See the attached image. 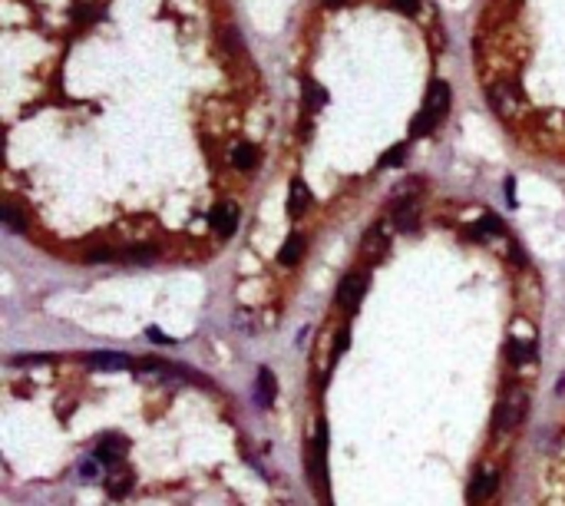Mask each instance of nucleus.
Masks as SVG:
<instances>
[{
	"mask_svg": "<svg viewBox=\"0 0 565 506\" xmlns=\"http://www.w3.org/2000/svg\"><path fill=\"white\" fill-rule=\"evenodd\" d=\"M301 255H305V239L295 232V235H287L285 245L278 249V265L291 268V265H297V262H301Z\"/></svg>",
	"mask_w": 565,
	"mask_h": 506,
	"instance_id": "nucleus-14",
	"label": "nucleus"
},
{
	"mask_svg": "<svg viewBox=\"0 0 565 506\" xmlns=\"http://www.w3.org/2000/svg\"><path fill=\"white\" fill-rule=\"evenodd\" d=\"M229 159H231V166L235 169H241V172H251L255 166H258V149L251 143H238L235 149L229 153Z\"/></svg>",
	"mask_w": 565,
	"mask_h": 506,
	"instance_id": "nucleus-15",
	"label": "nucleus"
},
{
	"mask_svg": "<svg viewBox=\"0 0 565 506\" xmlns=\"http://www.w3.org/2000/svg\"><path fill=\"white\" fill-rule=\"evenodd\" d=\"M450 99H453V90L450 83H443V80H433L430 90H427V99H423V109L417 116H413L410 123V136H423L430 133L433 126L440 123L443 116H446V109H450Z\"/></svg>",
	"mask_w": 565,
	"mask_h": 506,
	"instance_id": "nucleus-1",
	"label": "nucleus"
},
{
	"mask_svg": "<svg viewBox=\"0 0 565 506\" xmlns=\"http://www.w3.org/2000/svg\"><path fill=\"white\" fill-rule=\"evenodd\" d=\"M275 394H278L275 371L261 364V367H258V404H261V407H271V404H275Z\"/></svg>",
	"mask_w": 565,
	"mask_h": 506,
	"instance_id": "nucleus-13",
	"label": "nucleus"
},
{
	"mask_svg": "<svg viewBox=\"0 0 565 506\" xmlns=\"http://www.w3.org/2000/svg\"><path fill=\"white\" fill-rule=\"evenodd\" d=\"M119 258L129 262V265H153L155 258H159V249L155 245H129V249L119 252Z\"/></svg>",
	"mask_w": 565,
	"mask_h": 506,
	"instance_id": "nucleus-16",
	"label": "nucleus"
},
{
	"mask_svg": "<svg viewBox=\"0 0 565 506\" xmlns=\"http://www.w3.org/2000/svg\"><path fill=\"white\" fill-rule=\"evenodd\" d=\"M126 453H129V440H126L123 434H106V437L96 443V460L106 463V467H119L126 460Z\"/></svg>",
	"mask_w": 565,
	"mask_h": 506,
	"instance_id": "nucleus-5",
	"label": "nucleus"
},
{
	"mask_svg": "<svg viewBox=\"0 0 565 506\" xmlns=\"http://www.w3.org/2000/svg\"><path fill=\"white\" fill-rule=\"evenodd\" d=\"M133 487H136V473L129 467H113V470H106V493L109 497H116V500H123V497H129L133 493Z\"/></svg>",
	"mask_w": 565,
	"mask_h": 506,
	"instance_id": "nucleus-8",
	"label": "nucleus"
},
{
	"mask_svg": "<svg viewBox=\"0 0 565 506\" xmlns=\"http://www.w3.org/2000/svg\"><path fill=\"white\" fill-rule=\"evenodd\" d=\"M403 156H407V146H390L387 153H383V159H380V169H390V166H400L403 163Z\"/></svg>",
	"mask_w": 565,
	"mask_h": 506,
	"instance_id": "nucleus-22",
	"label": "nucleus"
},
{
	"mask_svg": "<svg viewBox=\"0 0 565 506\" xmlns=\"http://www.w3.org/2000/svg\"><path fill=\"white\" fill-rule=\"evenodd\" d=\"M503 232H506V229H503V222H499L496 215H483L479 222H473V225H470V239L483 242V239H493V235H503Z\"/></svg>",
	"mask_w": 565,
	"mask_h": 506,
	"instance_id": "nucleus-17",
	"label": "nucleus"
},
{
	"mask_svg": "<svg viewBox=\"0 0 565 506\" xmlns=\"http://www.w3.org/2000/svg\"><path fill=\"white\" fill-rule=\"evenodd\" d=\"M221 43H225V50H229L231 57H235V53H241V47H245V43H241V33L235 27H229L225 33H221Z\"/></svg>",
	"mask_w": 565,
	"mask_h": 506,
	"instance_id": "nucleus-23",
	"label": "nucleus"
},
{
	"mask_svg": "<svg viewBox=\"0 0 565 506\" xmlns=\"http://www.w3.org/2000/svg\"><path fill=\"white\" fill-rule=\"evenodd\" d=\"M489 106L506 123L519 119L522 116V93H519V86L512 80H496V83L489 86Z\"/></svg>",
	"mask_w": 565,
	"mask_h": 506,
	"instance_id": "nucleus-3",
	"label": "nucleus"
},
{
	"mask_svg": "<svg viewBox=\"0 0 565 506\" xmlns=\"http://www.w3.org/2000/svg\"><path fill=\"white\" fill-rule=\"evenodd\" d=\"M393 225H397V232H403V235H413L417 232V202L407 199L397 205V212H393Z\"/></svg>",
	"mask_w": 565,
	"mask_h": 506,
	"instance_id": "nucleus-12",
	"label": "nucleus"
},
{
	"mask_svg": "<svg viewBox=\"0 0 565 506\" xmlns=\"http://www.w3.org/2000/svg\"><path fill=\"white\" fill-rule=\"evenodd\" d=\"M0 219H4V225H7L10 232H27V215H23V212H20L13 202L0 209Z\"/></svg>",
	"mask_w": 565,
	"mask_h": 506,
	"instance_id": "nucleus-18",
	"label": "nucleus"
},
{
	"mask_svg": "<svg viewBox=\"0 0 565 506\" xmlns=\"http://www.w3.org/2000/svg\"><path fill=\"white\" fill-rule=\"evenodd\" d=\"M496 487H499L496 470H479L470 483V500H489L493 493H496Z\"/></svg>",
	"mask_w": 565,
	"mask_h": 506,
	"instance_id": "nucleus-11",
	"label": "nucleus"
},
{
	"mask_svg": "<svg viewBox=\"0 0 565 506\" xmlns=\"http://www.w3.org/2000/svg\"><path fill=\"white\" fill-rule=\"evenodd\" d=\"M96 463H99V460H87V463L79 467V477L87 480V483H89V480H96Z\"/></svg>",
	"mask_w": 565,
	"mask_h": 506,
	"instance_id": "nucleus-27",
	"label": "nucleus"
},
{
	"mask_svg": "<svg viewBox=\"0 0 565 506\" xmlns=\"http://www.w3.org/2000/svg\"><path fill=\"white\" fill-rule=\"evenodd\" d=\"M364 291H367V278L361 275V271H351V275L337 285V305L341 308H357L361 305V298H364Z\"/></svg>",
	"mask_w": 565,
	"mask_h": 506,
	"instance_id": "nucleus-6",
	"label": "nucleus"
},
{
	"mask_svg": "<svg viewBox=\"0 0 565 506\" xmlns=\"http://www.w3.org/2000/svg\"><path fill=\"white\" fill-rule=\"evenodd\" d=\"M387 249H390V225H387V222H377L374 229H367L364 239H361V255H364L367 262H380V258L387 255Z\"/></svg>",
	"mask_w": 565,
	"mask_h": 506,
	"instance_id": "nucleus-4",
	"label": "nucleus"
},
{
	"mask_svg": "<svg viewBox=\"0 0 565 506\" xmlns=\"http://www.w3.org/2000/svg\"><path fill=\"white\" fill-rule=\"evenodd\" d=\"M146 335H149V341H155V344H175V338H169L165 331H159V328H149Z\"/></svg>",
	"mask_w": 565,
	"mask_h": 506,
	"instance_id": "nucleus-25",
	"label": "nucleus"
},
{
	"mask_svg": "<svg viewBox=\"0 0 565 506\" xmlns=\"http://www.w3.org/2000/svg\"><path fill=\"white\" fill-rule=\"evenodd\" d=\"M83 361H87L93 371H129V367H136L133 357H129V354H119V351H93V354H87Z\"/></svg>",
	"mask_w": 565,
	"mask_h": 506,
	"instance_id": "nucleus-7",
	"label": "nucleus"
},
{
	"mask_svg": "<svg viewBox=\"0 0 565 506\" xmlns=\"http://www.w3.org/2000/svg\"><path fill=\"white\" fill-rule=\"evenodd\" d=\"M327 7H341V4H344V0H324Z\"/></svg>",
	"mask_w": 565,
	"mask_h": 506,
	"instance_id": "nucleus-29",
	"label": "nucleus"
},
{
	"mask_svg": "<svg viewBox=\"0 0 565 506\" xmlns=\"http://www.w3.org/2000/svg\"><path fill=\"white\" fill-rule=\"evenodd\" d=\"M347 348H351V335H347V331H341V335H337V341H334V357H341Z\"/></svg>",
	"mask_w": 565,
	"mask_h": 506,
	"instance_id": "nucleus-26",
	"label": "nucleus"
},
{
	"mask_svg": "<svg viewBox=\"0 0 565 506\" xmlns=\"http://www.w3.org/2000/svg\"><path fill=\"white\" fill-rule=\"evenodd\" d=\"M116 255H119V252L106 245V249H89L87 255H83V262H87V265H103V262H113Z\"/></svg>",
	"mask_w": 565,
	"mask_h": 506,
	"instance_id": "nucleus-21",
	"label": "nucleus"
},
{
	"mask_svg": "<svg viewBox=\"0 0 565 506\" xmlns=\"http://www.w3.org/2000/svg\"><path fill=\"white\" fill-rule=\"evenodd\" d=\"M529 414V394L522 387H509L503 394V401L493 411V434H509L522 424V417Z\"/></svg>",
	"mask_w": 565,
	"mask_h": 506,
	"instance_id": "nucleus-2",
	"label": "nucleus"
},
{
	"mask_svg": "<svg viewBox=\"0 0 565 506\" xmlns=\"http://www.w3.org/2000/svg\"><path fill=\"white\" fill-rule=\"evenodd\" d=\"M311 202H314V195L307 189V182L305 179L291 182V189H287V215H291V219H301V215L311 209Z\"/></svg>",
	"mask_w": 565,
	"mask_h": 506,
	"instance_id": "nucleus-10",
	"label": "nucleus"
},
{
	"mask_svg": "<svg viewBox=\"0 0 565 506\" xmlns=\"http://www.w3.org/2000/svg\"><path fill=\"white\" fill-rule=\"evenodd\" d=\"M209 222L219 235H231V232L238 229V205H235V202H221V205L212 209Z\"/></svg>",
	"mask_w": 565,
	"mask_h": 506,
	"instance_id": "nucleus-9",
	"label": "nucleus"
},
{
	"mask_svg": "<svg viewBox=\"0 0 565 506\" xmlns=\"http://www.w3.org/2000/svg\"><path fill=\"white\" fill-rule=\"evenodd\" d=\"M503 189H506V199H509V205H516V182H512V179H506V185H503Z\"/></svg>",
	"mask_w": 565,
	"mask_h": 506,
	"instance_id": "nucleus-28",
	"label": "nucleus"
},
{
	"mask_svg": "<svg viewBox=\"0 0 565 506\" xmlns=\"http://www.w3.org/2000/svg\"><path fill=\"white\" fill-rule=\"evenodd\" d=\"M397 10H403V14H417L420 10V0H390Z\"/></svg>",
	"mask_w": 565,
	"mask_h": 506,
	"instance_id": "nucleus-24",
	"label": "nucleus"
},
{
	"mask_svg": "<svg viewBox=\"0 0 565 506\" xmlns=\"http://www.w3.org/2000/svg\"><path fill=\"white\" fill-rule=\"evenodd\" d=\"M10 364L13 367H37V364H53V357L50 354H13Z\"/></svg>",
	"mask_w": 565,
	"mask_h": 506,
	"instance_id": "nucleus-20",
	"label": "nucleus"
},
{
	"mask_svg": "<svg viewBox=\"0 0 565 506\" xmlns=\"http://www.w3.org/2000/svg\"><path fill=\"white\" fill-rule=\"evenodd\" d=\"M305 99L311 109H321L327 103V90L321 83H314V80H305Z\"/></svg>",
	"mask_w": 565,
	"mask_h": 506,
	"instance_id": "nucleus-19",
	"label": "nucleus"
}]
</instances>
